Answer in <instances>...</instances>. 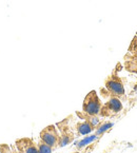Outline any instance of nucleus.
I'll return each mask as SVG.
<instances>
[{
	"instance_id": "1",
	"label": "nucleus",
	"mask_w": 137,
	"mask_h": 153,
	"mask_svg": "<svg viewBox=\"0 0 137 153\" xmlns=\"http://www.w3.org/2000/svg\"><path fill=\"white\" fill-rule=\"evenodd\" d=\"M102 108L100 99L97 95L96 91H91L83 100L82 110L83 113L90 115V116H97L100 113V110Z\"/></svg>"
},
{
	"instance_id": "2",
	"label": "nucleus",
	"mask_w": 137,
	"mask_h": 153,
	"mask_svg": "<svg viewBox=\"0 0 137 153\" xmlns=\"http://www.w3.org/2000/svg\"><path fill=\"white\" fill-rule=\"evenodd\" d=\"M106 88L108 90V92L110 93L111 96L115 97H120L124 96L126 94V90H124V83H122L120 77H118L116 74H112L110 77H108V79L106 80Z\"/></svg>"
},
{
	"instance_id": "3",
	"label": "nucleus",
	"mask_w": 137,
	"mask_h": 153,
	"mask_svg": "<svg viewBox=\"0 0 137 153\" xmlns=\"http://www.w3.org/2000/svg\"><path fill=\"white\" fill-rule=\"evenodd\" d=\"M122 110V104L118 97L111 96V98L102 106L99 115L102 117H111L118 114Z\"/></svg>"
},
{
	"instance_id": "4",
	"label": "nucleus",
	"mask_w": 137,
	"mask_h": 153,
	"mask_svg": "<svg viewBox=\"0 0 137 153\" xmlns=\"http://www.w3.org/2000/svg\"><path fill=\"white\" fill-rule=\"evenodd\" d=\"M59 138H60V136H59L58 132L56 130V127L54 125L47 126V128H44L40 132V140L52 148L58 146Z\"/></svg>"
},
{
	"instance_id": "5",
	"label": "nucleus",
	"mask_w": 137,
	"mask_h": 153,
	"mask_svg": "<svg viewBox=\"0 0 137 153\" xmlns=\"http://www.w3.org/2000/svg\"><path fill=\"white\" fill-rule=\"evenodd\" d=\"M16 148L22 153H39L38 147L31 138H20L16 140Z\"/></svg>"
},
{
	"instance_id": "6",
	"label": "nucleus",
	"mask_w": 137,
	"mask_h": 153,
	"mask_svg": "<svg viewBox=\"0 0 137 153\" xmlns=\"http://www.w3.org/2000/svg\"><path fill=\"white\" fill-rule=\"evenodd\" d=\"M76 129L79 135H87V134H90L95 129V127L89 120H84V122L78 123L76 126Z\"/></svg>"
},
{
	"instance_id": "7",
	"label": "nucleus",
	"mask_w": 137,
	"mask_h": 153,
	"mask_svg": "<svg viewBox=\"0 0 137 153\" xmlns=\"http://www.w3.org/2000/svg\"><path fill=\"white\" fill-rule=\"evenodd\" d=\"M97 136L96 134H94V135H91V136H87V137H84L83 140H81L80 142H78L77 143V148L78 149H82V148H84L85 146H88V145H90L91 143H93L95 140H97Z\"/></svg>"
},
{
	"instance_id": "8",
	"label": "nucleus",
	"mask_w": 137,
	"mask_h": 153,
	"mask_svg": "<svg viewBox=\"0 0 137 153\" xmlns=\"http://www.w3.org/2000/svg\"><path fill=\"white\" fill-rule=\"evenodd\" d=\"M113 123L111 122H106V123H102V124H99L98 126L96 127V135L98 136V135H101L104 134V132H107V131L109 130V129H111L113 127Z\"/></svg>"
},
{
	"instance_id": "9",
	"label": "nucleus",
	"mask_w": 137,
	"mask_h": 153,
	"mask_svg": "<svg viewBox=\"0 0 137 153\" xmlns=\"http://www.w3.org/2000/svg\"><path fill=\"white\" fill-rule=\"evenodd\" d=\"M37 147H38V151L39 153H52L53 151V148L52 147H50L47 144H45L44 142H42V140H39L38 145H37Z\"/></svg>"
},
{
	"instance_id": "10",
	"label": "nucleus",
	"mask_w": 137,
	"mask_h": 153,
	"mask_svg": "<svg viewBox=\"0 0 137 153\" xmlns=\"http://www.w3.org/2000/svg\"><path fill=\"white\" fill-rule=\"evenodd\" d=\"M71 140H72V137H71V135H67V134H63L60 136V138H59V144L58 146L59 147H64L67 146L69 143H71Z\"/></svg>"
},
{
	"instance_id": "11",
	"label": "nucleus",
	"mask_w": 137,
	"mask_h": 153,
	"mask_svg": "<svg viewBox=\"0 0 137 153\" xmlns=\"http://www.w3.org/2000/svg\"><path fill=\"white\" fill-rule=\"evenodd\" d=\"M0 153H12V148L7 144L0 145Z\"/></svg>"
},
{
	"instance_id": "12",
	"label": "nucleus",
	"mask_w": 137,
	"mask_h": 153,
	"mask_svg": "<svg viewBox=\"0 0 137 153\" xmlns=\"http://www.w3.org/2000/svg\"><path fill=\"white\" fill-rule=\"evenodd\" d=\"M12 153H22V152H20V151H18V150H14V149H12Z\"/></svg>"
},
{
	"instance_id": "13",
	"label": "nucleus",
	"mask_w": 137,
	"mask_h": 153,
	"mask_svg": "<svg viewBox=\"0 0 137 153\" xmlns=\"http://www.w3.org/2000/svg\"><path fill=\"white\" fill-rule=\"evenodd\" d=\"M135 90H137V83L135 85Z\"/></svg>"
},
{
	"instance_id": "14",
	"label": "nucleus",
	"mask_w": 137,
	"mask_h": 153,
	"mask_svg": "<svg viewBox=\"0 0 137 153\" xmlns=\"http://www.w3.org/2000/svg\"><path fill=\"white\" fill-rule=\"evenodd\" d=\"M73 153H80V152H73Z\"/></svg>"
}]
</instances>
